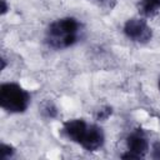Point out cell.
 <instances>
[{
  "instance_id": "3957f363",
  "label": "cell",
  "mask_w": 160,
  "mask_h": 160,
  "mask_svg": "<svg viewBox=\"0 0 160 160\" xmlns=\"http://www.w3.org/2000/svg\"><path fill=\"white\" fill-rule=\"evenodd\" d=\"M124 34L131 41L139 44H146L152 38V30L146 22V20L141 18H131L126 20L122 28Z\"/></svg>"
},
{
  "instance_id": "8fae6325",
  "label": "cell",
  "mask_w": 160,
  "mask_h": 160,
  "mask_svg": "<svg viewBox=\"0 0 160 160\" xmlns=\"http://www.w3.org/2000/svg\"><path fill=\"white\" fill-rule=\"evenodd\" d=\"M151 158L155 160H160V141H156L152 144L151 148Z\"/></svg>"
},
{
  "instance_id": "8992f818",
  "label": "cell",
  "mask_w": 160,
  "mask_h": 160,
  "mask_svg": "<svg viewBox=\"0 0 160 160\" xmlns=\"http://www.w3.org/2000/svg\"><path fill=\"white\" fill-rule=\"evenodd\" d=\"M126 146H128V151L135 154L139 159L144 158L149 151V141L144 135V132L140 130H135L128 136Z\"/></svg>"
},
{
  "instance_id": "7c38bea8",
  "label": "cell",
  "mask_w": 160,
  "mask_h": 160,
  "mask_svg": "<svg viewBox=\"0 0 160 160\" xmlns=\"http://www.w3.org/2000/svg\"><path fill=\"white\" fill-rule=\"evenodd\" d=\"M0 4H1V15H4V14H6L8 12V10H9V6H8V4H6V0H0Z\"/></svg>"
},
{
  "instance_id": "52a82bcc",
  "label": "cell",
  "mask_w": 160,
  "mask_h": 160,
  "mask_svg": "<svg viewBox=\"0 0 160 160\" xmlns=\"http://www.w3.org/2000/svg\"><path fill=\"white\" fill-rule=\"evenodd\" d=\"M138 10L142 16L152 18L160 11V0H140Z\"/></svg>"
},
{
  "instance_id": "ba28073f",
  "label": "cell",
  "mask_w": 160,
  "mask_h": 160,
  "mask_svg": "<svg viewBox=\"0 0 160 160\" xmlns=\"http://www.w3.org/2000/svg\"><path fill=\"white\" fill-rule=\"evenodd\" d=\"M41 114L46 118H50V119H54L56 118L58 115V108L55 106V104L52 101H45L42 105H41Z\"/></svg>"
},
{
  "instance_id": "5bb4252c",
  "label": "cell",
  "mask_w": 160,
  "mask_h": 160,
  "mask_svg": "<svg viewBox=\"0 0 160 160\" xmlns=\"http://www.w3.org/2000/svg\"><path fill=\"white\" fill-rule=\"evenodd\" d=\"M158 88H159V91H160V79H159V81H158Z\"/></svg>"
},
{
  "instance_id": "5b68a950",
  "label": "cell",
  "mask_w": 160,
  "mask_h": 160,
  "mask_svg": "<svg viewBox=\"0 0 160 160\" xmlns=\"http://www.w3.org/2000/svg\"><path fill=\"white\" fill-rule=\"evenodd\" d=\"M105 142V134L102 129L99 125H89L88 130L80 142V145L86 150V151H96L99 150Z\"/></svg>"
},
{
  "instance_id": "6da1fadb",
  "label": "cell",
  "mask_w": 160,
  "mask_h": 160,
  "mask_svg": "<svg viewBox=\"0 0 160 160\" xmlns=\"http://www.w3.org/2000/svg\"><path fill=\"white\" fill-rule=\"evenodd\" d=\"M80 31L81 25L75 18H61L52 21L48 26L45 41L52 49H66L78 42Z\"/></svg>"
},
{
  "instance_id": "277c9868",
  "label": "cell",
  "mask_w": 160,
  "mask_h": 160,
  "mask_svg": "<svg viewBox=\"0 0 160 160\" xmlns=\"http://www.w3.org/2000/svg\"><path fill=\"white\" fill-rule=\"evenodd\" d=\"M88 126L89 125L86 124V121L84 119H71V120H68L64 122L61 134L68 140L80 145V142L88 130Z\"/></svg>"
},
{
  "instance_id": "7a4b0ae2",
  "label": "cell",
  "mask_w": 160,
  "mask_h": 160,
  "mask_svg": "<svg viewBox=\"0 0 160 160\" xmlns=\"http://www.w3.org/2000/svg\"><path fill=\"white\" fill-rule=\"evenodd\" d=\"M30 99V94L16 82H4L0 85V106L10 114L26 111Z\"/></svg>"
},
{
  "instance_id": "9c48e42d",
  "label": "cell",
  "mask_w": 160,
  "mask_h": 160,
  "mask_svg": "<svg viewBox=\"0 0 160 160\" xmlns=\"http://www.w3.org/2000/svg\"><path fill=\"white\" fill-rule=\"evenodd\" d=\"M14 154H15V149L11 145L1 142V145H0V155H1L2 160H8V159L12 158Z\"/></svg>"
},
{
  "instance_id": "4fadbf2b",
  "label": "cell",
  "mask_w": 160,
  "mask_h": 160,
  "mask_svg": "<svg viewBox=\"0 0 160 160\" xmlns=\"http://www.w3.org/2000/svg\"><path fill=\"white\" fill-rule=\"evenodd\" d=\"M5 66H6L5 58H4V56H1V70H4V69H5Z\"/></svg>"
},
{
  "instance_id": "30bf717a",
  "label": "cell",
  "mask_w": 160,
  "mask_h": 160,
  "mask_svg": "<svg viewBox=\"0 0 160 160\" xmlns=\"http://www.w3.org/2000/svg\"><path fill=\"white\" fill-rule=\"evenodd\" d=\"M111 112H112L111 108L105 106V108H101L100 110H98L95 118H96V120H105V119H108L111 115Z\"/></svg>"
}]
</instances>
